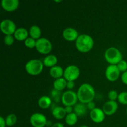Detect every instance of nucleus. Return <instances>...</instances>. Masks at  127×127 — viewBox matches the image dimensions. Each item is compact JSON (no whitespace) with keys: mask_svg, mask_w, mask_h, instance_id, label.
<instances>
[{"mask_svg":"<svg viewBox=\"0 0 127 127\" xmlns=\"http://www.w3.org/2000/svg\"><path fill=\"white\" fill-rule=\"evenodd\" d=\"M79 102L87 104L93 101L95 97V92L94 88L89 83H83L79 86L77 92Z\"/></svg>","mask_w":127,"mask_h":127,"instance_id":"nucleus-1","label":"nucleus"},{"mask_svg":"<svg viewBox=\"0 0 127 127\" xmlns=\"http://www.w3.org/2000/svg\"><path fill=\"white\" fill-rule=\"evenodd\" d=\"M76 47L81 53H88L93 49L94 41L93 37L88 34H81L75 42Z\"/></svg>","mask_w":127,"mask_h":127,"instance_id":"nucleus-2","label":"nucleus"},{"mask_svg":"<svg viewBox=\"0 0 127 127\" xmlns=\"http://www.w3.org/2000/svg\"><path fill=\"white\" fill-rule=\"evenodd\" d=\"M43 62L38 59H31L26 63L25 69L31 76H38L43 69Z\"/></svg>","mask_w":127,"mask_h":127,"instance_id":"nucleus-3","label":"nucleus"},{"mask_svg":"<svg viewBox=\"0 0 127 127\" xmlns=\"http://www.w3.org/2000/svg\"><path fill=\"white\" fill-rule=\"evenodd\" d=\"M104 57L108 63L114 65H117L123 60L121 52L115 47H110L107 48L104 53Z\"/></svg>","mask_w":127,"mask_h":127,"instance_id":"nucleus-4","label":"nucleus"},{"mask_svg":"<svg viewBox=\"0 0 127 127\" xmlns=\"http://www.w3.org/2000/svg\"><path fill=\"white\" fill-rule=\"evenodd\" d=\"M78 97L77 93L73 90H68L63 93L62 97V102L64 106L74 107L78 104Z\"/></svg>","mask_w":127,"mask_h":127,"instance_id":"nucleus-5","label":"nucleus"},{"mask_svg":"<svg viewBox=\"0 0 127 127\" xmlns=\"http://www.w3.org/2000/svg\"><path fill=\"white\" fill-rule=\"evenodd\" d=\"M35 48L40 53L49 54L52 50V44L48 38L42 37L37 40Z\"/></svg>","mask_w":127,"mask_h":127,"instance_id":"nucleus-6","label":"nucleus"},{"mask_svg":"<svg viewBox=\"0 0 127 127\" xmlns=\"http://www.w3.org/2000/svg\"><path fill=\"white\" fill-rule=\"evenodd\" d=\"M80 76V69L75 65H69L64 70V78L67 81H74Z\"/></svg>","mask_w":127,"mask_h":127,"instance_id":"nucleus-7","label":"nucleus"},{"mask_svg":"<svg viewBox=\"0 0 127 127\" xmlns=\"http://www.w3.org/2000/svg\"><path fill=\"white\" fill-rule=\"evenodd\" d=\"M0 29L6 35H14L17 28L15 22L12 20L4 19L0 24Z\"/></svg>","mask_w":127,"mask_h":127,"instance_id":"nucleus-8","label":"nucleus"},{"mask_svg":"<svg viewBox=\"0 0 127 127\" xmlns=\"http://www.w3.org/2000/svg\"><path fill=\"white\" fill-rule=\"evenodd\" d=\"M47 117L41 113H34L30 117V123L33 127H44L47 125Z\"/></svg>","mask_w":127,"mask_h":127,"instance_id":"nucleus-9","label":"nucleus"},{"mask_svg":"<svg viewBox=\"0 0 127 127\" xmlns=\"http://www.w3.org/2000/svg\"><path fill=\"white\" fill-rule=\"evenodd\" d=\"M105 77L109 81H116L119 78L120 75V71H119L117 66L114 64H110L107 67L105 72Z\"/></svg>","mask_w":127,"mask_h":127,"instance_id":"nucleus-10","label":"nucleus"},{"mask_svg":"<svg viewBox=\"0 0 127 127\" xmlns=\"http://www.w3.org/2000/svg\"><path fill=\"white\" fill-rule=\"evenodd\" d=\"M90 118L92 121L96 124H100L104 122L105 118V114L103 111L102 109L95 108L93 110L90 111Z\"/></svg>","mask_w":127,"mask_h":127,"instance_id":"nucleus-11","label":"nucleus"},{"mask_svg":"<svg viewBox=\"0 0 127 127\" xmlns=\"http://www.w3.org/2000/svg\"><path fill=\"white\" fill-rule=\"evenodd\" d=\"M62 35L64 40L68 42H74V41L76 42L77 38L79 36L78 31L73 27H67L64 29Z\"/></svg>","mask_w":127,"mask_h":127,"instance_id":"nucleus-12","label":"nucleus"},{"mask_svg":"<svg viewBox=\"0 0 127 127\" xmlns=\"http://www.w3.org/2000/svg\"><path fill=\"white\" fill-rule=\"evenodd\" d=\"M119 108V105L116 101L109 100L104 104L102 110L105 115H112L115 114Z\"/></svg>","mask_w":127,"mask_h":127,"instance_id":"nucleus-13","label":"nucleus"},{"mask_svg":"<svg viewBox=\"0 0 127 127\" xmlns=\"http://www.w3.org/2000/svg\"><path fill=\"white\" fill-rule=\"evenodd\" d=\"M19 6L18 0H2L1 6L7 12H14L17 9Z\"/></svg>","mask_w":127,"mask_h":127,"instance_id":"nucleus-14","label":"nucleus"},{"mask_svg":"<svg viewBox=\"0 0 127 127\" xmlns=\"http://www.w3.org/2000/svg\"><path fill=\"white\" fill-rule=\"evenodd\" d=\"M29 35V31L24 27H20L17 28L14 34L15 39L17 40V41H25L27 38L28 35Z\"/></svg>","mask_w":127,"mask_h":127,"instance_id":"nucleus-15","label":"nucleus"},{"mask_svg":"<svg viewBox=\"0 0 127 127\" xmlns=\"http://www.w3.org/2000/svg\"><path fill=\"white\" fill-rule=\"evenodd\" d=\"M67 114L65 111L64 107L60 106L55 107L52 109V115L55 119L57 120H62L65 119Z\"/></svg>","mask_w":127,"mask_h":127,"instance_id":"nucleus-16","label":"nucleus"},{"mask_svg":"<svg viewBox=\"0 0 127 127\" xmlns=\"http://www.w3.org/2000/svg\"><path fill=\"white\" fill-rule=\"evenodd\" d=\"M43 63L44 66L47 67V68H52V67L55 66L57 64V62H58V59L57 57L55 55L52 54L47 55L44 58L43 60L42 61Z\"/></svg>","mask_w":127,"mask_h":127,"instance_id":"nucleus-17","label":"nucleus"},{"mask_svg":"<svg viewBox=\"0 0 127 127\" xmlns=\"http://www.w3.org/2000/svg\"><path fill=\"white\" fill-rule=\"evenodd\" d=\"M88 107L87 105L83 103H78L74 106V112L79 117H83L88 113Z\"/></svg>","mask_w":127,"mask_h":127,"instance_id":"nucleus-18","label":"nucleus"},{"mask_svg":"<svg viewBox=\"0 0 127 127\" xmlns=\"http://www.w3.org/2000/svg\"><path fill=\"white\" fill-rule=\"evenodd\" d=\"M50 75L55 79L62 78L64 75V69L60 66H55L50 69Z\"/></svg>","mask_w":127,"mask_h":127,"instance_id":"nucleus-19","label":"nucleus"},{"mask_svg":"<svg viewBox=\"0 0 127 127\" xmlns=\"http://www.w3.org/2000/svg\"><path fill=\"white\" fill-rule=\"evenodd\" d=\"M67 83L68 81L64 78H60L55 79L53 84V89H56L58 91H62L67 88Z\"/></svg>","mask_w":127,"mask_h":127,"instance_id":"nucleus-20","label":"nucleus"},{"mask_svg":"<svg viewBox=\"0 0 127 127\" xmlns=\"http://www.w3.org/2000/svg\"><path fill=\"white\" fill-rule=\"evenodd\" d=\"M52 100L50 97L47 95H43L40 97L38 100V105L40 108L42 109H48L51 106Z\"/></svg>","mask_w":127,"mask_h":127,"instance_id":"nucleus-21","label":"nucleus"},{"mask_svg":"<svg viewBox=\"0 0 127 127\" xmlns=\"http://www.w3.org/2000/svg\"><path fill=\"white\" fill-rule=\"evenodd\" d=\"M29 33L30 35V37H32L33 39L37 40L41 38L42 31L39 26H37V25H33L30 27Z\"/></svg>","mask_w":127,"mask_h":127,"instance_id":"nucleus-22","label":"nucleus"},{"mask_svg":"<svg viewBox=\"0 0 127 127\" xmlns=\"http://www.w3.org/2000/svg\"><path fill=\"white\" fill-rule=\"evenodd\" d=\"M78 116L74 112L67 114L65 117V122L69 126H73L78 122Z\"/></svg>","mask_w":127,"mask_h":127,"instance_id":"nucleus-23","label":"nucleus"},{"mask_svg":"<svg viewBox=\"0 0 127 127\" xmlns=\"http://www.w3.org/2000/svg\"><path fill=\"white\" fill-rule=\"evenodd\" d=\"M5 120H6V125L7 127H12L17 122V118L14 114H10L6 117Z\"/></svg>","mask_w":127,"mask_h":127,"instance_id":"nucleus-24","label":"nucleus"},{"mask_svg":"<svg viewBox=\"0 0 127 127\" xmlns=\"http://www.w3.org/2000/svg\"><path fill=\"white\" fill-rule=\"evenodd\" d=\"M62 94L61 93V91H58L56 90V89H53V90L51 91V96L52 98L51 99H53L54 100L55 102H59L60 101H62Z\"/></svg>","mask_w":127,"mask_h":127,"instance_id":"nucleus-25","label":"nucleus"},{"mask_svg":"<svg viewBox=\"0 0 127 127\" xmlns=\"http://www.w3.org/2000/svg\"><path fill=\"white\" fill-rule=\"evenodd\" d=\"M36 43H37V40L33 39L32 37H28V38L24 41L25 46L29 48H35Z\"/></svg>","mask_w":127,"mask_h":127,"instance_id":"nucleus-26","label":"nucleus"},{"mask_svg":"<svg viewBox=\"0 0 127 127\" xmlns=\"http://www.w3.org/2000/svg\"><path fill=\"white\" fill-rule=\"evenodd\" d=\"M117 100L120 104L127 105V92L123 91L119 93Z\"/></svg>","mask_w":127,"mask_h":127,"instance_id":"nucleus-27","label":"nucleus"},{"mask_svg":"<svg viewBox=\"0 0 127 127\" xmlns=\"http://www.w3.org/2000/svg\"><path fill=\"white\" fill-rule=\"evenodd\" d=\"M118 68H119V71L120 72H122V73H124V72L127 71V62L124 60H122L120 61L117 64Z\"/></svg>","mask_w":127,"mask_h":127,"instance_id":"nucleus-28","label":"nucleus"},{"mask_svg":"<svg viewBox=\"0 0 127 127\" xmlns=\"http://www.w3.org/2000/svg\"><path fill=\"white\" fill-rule=\"evenodd\" d=\"M15 38L14 35H5L4 42L7 46H11L14 42Z\"/></svg>","mask_w":127,"mask_h":127,"instance_id":"nucleus-29","label":"nucleus"},{"mask_svg":"<svg viewBox=\"0 0 127 127\" xmlns=\"http://www.w3.org/2000/svg\"><path fill=\"white\" fill-rule=\"evenodd\" d=\"M119 94L115 90H111L108 93V98L109 100H112V101H116L118 99Z\"/></svg>","mask_w":127,"mask_h":127,"instance_id":"nucleus-30","label":"nucleus"},{"mask_svg":"<svg viewBox=\"0 0 127 127\" xmlns=\"http://www.w3.org/2000/svg\"><path fill=\"white\" fill-rule=\"evenodd\" d=\"M121 80L124 84L127 85V71L122 73L121 76Z\"/></svg>","mask_w":127,"mask_h":127,"instance_id":"nucleus-31","label":"nucleus"},{"mask_svg":"<svg viewBox=\"0 0 127 127\" xmlns=\"http://www.w3.org/2000/svg\"><path fill=\"white\" fill-rule=\"evenodd\" d=\"M86 105H87V107H88V110H89L90 111H91V110H93V109H94L95 108H96L95 107V103H94L93 101L90 102H89L88 104H87Z\"/></svg>","mask_w":127,"mask_h":127,"instance_id":"nucleus-32","label":"nucleus"},{"mask_svg":"<svg viewBox=\"0 0 127 127\" xmlns=\"http://www.w3.org/2000/svg\"><path fill=\"white\" fill-rule=\"evenodd\" d=\"M75 87V83L74 81H68L67 83V88L69 90H72Z\"/></svg>","mask_w":127,"mask_h":127,"instance_id":"nucleus-33","label":"nucleus"},{"mask_svg":"<svg viewBox=\"0 0 127 127\" xmlns=\"http://www.w3.org/2000/svg\"><path fill=\"white\" fill-rule=\"evenodd\" d=\"M64 109H65V111L67 114H69L74 112V107L72 106H66Z\"/></svg>","mask_w":127,"mask_h":127,"instance_id":"nucleus-34","label":"nucleus"},{"mask_svg":"<svg viewBox=\"0 0 127 127\" xmlns=\"http://www.w3.org/2000/svg\"><path fill=\"white\" fill-rule=\"evenodd\" d=\"M6 120L2 117H0V127H6Z\"/></svg>","mask_w":127,"mask_h":127,"instance_id":"nucleus-35","label":"nucleus"},{"mask_svg":"<svg viewBox=\"0 0 127 127\" xmlns=\"http://www.w3.org/2000/svg\"><path fill=\"white\" fill-rule=\"evenodd\" d=\"M51 127H64V125H63L62 123L57 122V123H55V124H53V125L51 126Z\"/></svg>","mask_w":127,"mask_h":127,"instance_id":"nucleus-36","label":"nucleus"},{"mask_svg":"<svg viewBox=\"0 0 127 127\" xmlns=\"http://www.w3.org/2000/svg\"><path fill=\"white\" fill-rule=\"evenodd\" d=\"M79 127H88V125H81V126Z\"/></svg>","mask_w":127,"mask_h":127,"instance_id":"nucleus-37","label":"nucleus"},{"mask_svg":"<svg viewBox=\"0 0 127 127\" xmlns=\"http://www.w3.org/2000/svg\"><path fill=\"white\" fill-rule=\"evenodd\" d=\"M62 1H61V0H60V1H56V0H55L54 2H62Z\"/></svg>","mask_w":127,"mask_h":127,"instance_id":"nucleus-38","label":"nucleus"},{"mask_svg":"<svg viewBox=\"0 0 127 127\" xmlns=\"http://www.w3.org/2000/svg\"><path fill=\"white\" fill-rule=\"evenodd\" d=\"M126 112H127V111Z\"/></svg>","mask_w":127,"mask_h":127,"instance_id":"nucleus-39","label":"nucleus"}]
</instances>
